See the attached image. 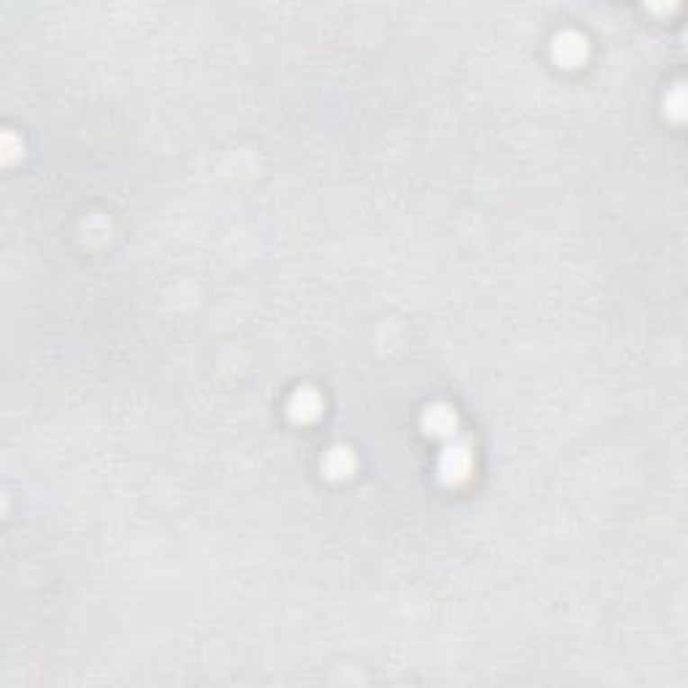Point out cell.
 Instances as JSON below:
<instances>
[{
	"label": "cell",
	"instance_id": "cell-6",
	"mask_svg": "<svg viewBox=\"0 0 688 688\" xmlns=\"http://www.w3.org/2000/svg\"><path fill=\"white\" fill-rule=\"evenodd\" d=\"M19 157H22V143H19L11 132H5V135H3V162L11 165V162L19 159Z\"/></svg>",
	"mask_w": 688,
	"mask_h": 688
},
{
	"label": "cell",
	"instance_id": "cell-7",
	"mask_svg": "<svg viewBox=\"0 0 688 688\" xmlns=\"http://www.w3.org/2000/svg\"><path fill=\"white\" fill-rule=\"evenodd\" d=\"M667 113L673 116V119H683V89L678 86L670 97H667Z\"/></svg>",
	"mask_w": 688,
	"mask_h": 688
},
{
	"label": "cell",
	"instance_id": "cell-5",
	"mask_svg": "<svg viewBox=\"0 0 688 688\" xmlns=\"http://www.w3.org/2000/svg\"><path fill=\"white\" fill-rule=\"evenodd\" d=\"M321 466H323V474H326L329 479L339 482V479H347V476L355 474V455H352L347 447H334V449L326 452V457H323Z\"/></svg>",
	"mask_w": 688,
	"mask_h": 688
},
{
	"label": "cell",
	"instance_id": "cell-2",
	"mask_svg": "<svg viewBox=\"0 0 688 688\" xmlns=\"http://www.w3.org/2000/svg\"><path fill=\"white\" fill-rule=\"evenodd\" d=\"M551 57L562 65V68H581L589 57V43L581 32L565 30L554 38L551 43Z\"/></svg>",
	"mask_w": 688,
	"mask_h": 688
},
{
	"label": "cell",
	"instance_id": "cell-3",
	"mask_svg": "<svg viewBox=\"0 0 688 688\" xmlns=\"http://www.w3.org/2000/svg\"><path fill=\"white\" fill-rule=\"evenodd\" d=\"M422 428H425L428 436L449 441V439L457 436V428H460V425H457V414H455L447 403H433V406H428L425 414H422Z\"/></svg>",
	"mask_w": 688,
	"mask_h": 688
},
{
	"label": "cell",
	"instance_id": "cell-4",
	"mask_svg": "<svg viewBox=\"0 0 688 688\" xmlns=\"http://www.w3.org/2000/svg\"><path fill=\"white\" fill-rule=\"evenodd\" d=\"M323 412V398L312 387H302L288 398V417L294 422H315Z\"/></svg>",
	"mask_w": 688,
	"mask_h": 688
},
{
	"label": "cell",
	"instance_id": "cell-1",
	"mask_svg": "<svg viewBox=\"0 0 688 688\" xmlns=\"http://www.w3.org/2000/svg\"><path fill=\"white\" fill-rule=\"evenodd\" d=\"M474 471V449L466 439L455 436L444 444L441 455H439V479L447 487H460L468 482Z\"/></svg>",
	"mask_w": 688,
	"mask_h": 688
}]
</instances>
